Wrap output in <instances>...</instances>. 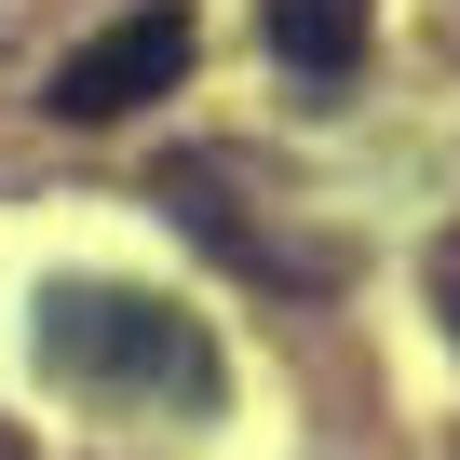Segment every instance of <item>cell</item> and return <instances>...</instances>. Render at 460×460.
Here are the masks:
<instances>
[{"label":"cell","instance_id":"277c9868","mask_svg":"<svg viewBox=\"0 0 460 460\" xmlns=\"http://www.w3.org/2000/svg\"><path fill=\"white\" fill-rule=\"evenodd\" d=\"M447 339H460V285H447Z\"/></svg>","mask_w":460,"mask_h":460},{"label":"cell","instance_id":"3957f363","mask_svg":"<svg viewBox=\"0 0 460 460\" xmlns=\"http://www.w3.org/2000/svg\"><path fill=\"white\" fill-rule=\"evenodd\" d=\"M258 41L298 82H352L366 68V0H258Z\"/></svg>","mask_w":460,"mask_h":460},{"label":"cell","instance_id":"7a4b0ae2","mask_svg":"<svg viewBox=\"0 0 460 460\" xmlns=\"http://www.w3.org/2000/svg\"><path fill=\"white\" fill-rule=\"evenodd\" d=\"M190 68V0H136V14H109L68 68H55V122H122V109H149L163 82Z\"/></svg>","mask_w":460,"mask_h":460},{"label":"cell","instance_id":"6da1fadb","mask_svg":"<svg viewBox=\"0 0 460 460\" xmlns=\"http://www.w3.org/2000/svg\"><path fill=\"white\" fill-rule=\"evenodd\" d=\"M28 352H41V379H68V393L217 406V352H203V325H190L176 298H136V285H41Z\"/></svg>","mask_w":460,"mask_h":460}]
</instances>
